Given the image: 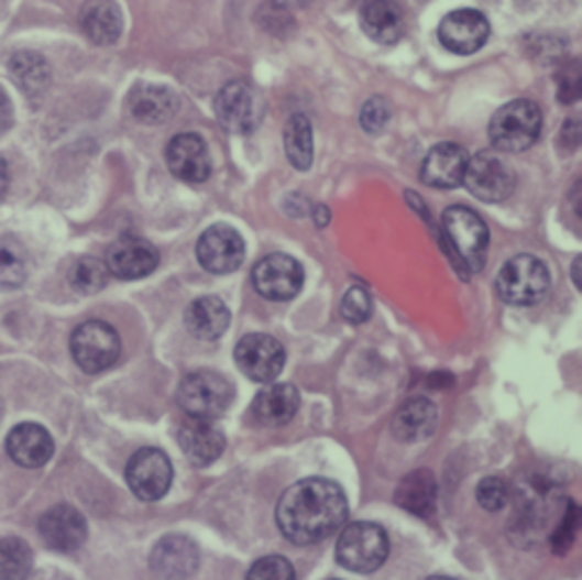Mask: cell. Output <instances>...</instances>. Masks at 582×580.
Here are the masks:
<instances>
[{
	"label": "cell",
	"mask_w": 582,
	"mask_h": 580,
	"mask_svg": "<svg viewBox=\"0 0 582 580\" xmlns=\"http://www.w3.org/2000/svg\"><path fill=\"white\" fill-rule=\"evenodd\" d=\"M349 519V499L328 478H305L281 499L276 522L294 544H317L334 535Z\"/></svg>",
	"instance_id": "1"
},
{
	"label": "cell",
	"mask_w": 582,
	"mask_h": 580,
	"mask_svg": "<svg viewBox=\"0 0 582 580\" xmlns=\"http://www.w3.org/2000/svg\"><path fill=\"white\" fill-rule=\"evenodd\" d=\"M334 554L341 567L358 573H371L385 565L389 556V537L378 524L355 522L339 533Z\"/></svg>",
	"instance_id": "2"
},
{
	"label": "cell",
	"mask_w": 582,
	"mask_h": 580,
	"mask_svg": "<svg viewBox=\"0 0 582 580\" xmlns=\"http://www.w3.org/2000/svg\"><path fill=\"white\" fill-rule=\"evenodd\" d=\"M541 132V110L532 100H512L490 121V140L505 153L528 151Z\"/></svg>",
	"instance_id": "3"
},
{
	"label": "cell",
	"mask_w": 582,
	"mask_h": 580,
	"mask_svg": "<svg viewBox=\"0 0 582 580\" xmlns=\"http://www.w3.org/2000/svg\"><path fill=\"white\" fill-rule=\"evenodd\" d=\"M551 287V273L535 255H517L503 264L496 276V292L509 305H537Z\"/></svg>",
	"instance_id": "4"
},
{
	"label": "cell",
	"mask_w": 582,
	"mask_h": 580,
	"mask_svg": "<svg viewBox=\"0 0 582 580\" xmlns=\"http://www.w3.org/2000/svg\"><path fill=\"white\" fill-rule=\"evenodd\" d=\"M232 398L234 390L230 381L217 371H194L185 375L178 387V403L194 419H219Z\"/></svg>",
	"instance_id": "5"
},
{
	"label": "cell",
	"mask_w": 582,
	"mask_h": 580,
	"mask_svg": "<svg viewBox=\"0 0 582 580\" xmlns=\"http://www.w3.org/2000/svg\"><path fill=\"white\" fill-rule=\"evenodd\" d=\"M441 228L447 232L451 247L466 264L469 271H481L485 266L490 249V230L481 215H475L462 205L449 208L441 217Z\"/></svg>",
	"instance_id": "6"
},
{
	"label": "cell",
	"mask_w": 582,
	"mask_h": 580,
	"mask_svg": "<svg viewBox=\"0 0 582 580\" xmlns=\"http://www.w3.org/2000/svg\"><path fill=\"white\" fill-rule=\"evenodd\" d=\"M72 355L85 373L110 369L121 355V339L106 321H87L72 335Z\"/></svg>",
	"instance_id": "7"
},
{
	"label": "cell",
	"mask_w": 582,
	"mask_h": 580,
	"mask_svg": "<svg viewBox=\"0 0 582 580\" xmlns=\"http://www.w3.org/2000/svg\"><path fill=\"white\" fill-rule=\"evenodd\" d=\"M234 362L246 379L255 383H273L285 366V347L276 337L253 332L239 339Z\"/></svg>",
	"instance_id": "8"
},
{
	"label": "cell",
	"mask_w": 582,
	"mask_h": 580,
	"mask_svg": "<svg viewBox=\"0 0 582 580\" xmlns=\"http://www.w3.org/2000/svg\"><path fill=\"white\" fill-rule=\"evenodd\" d=\"M462 183L466 189L485 203H503L512 196L517 185L515 171H512L498 155L477 153L466 162Z\"/></svg>",
	"instance_id": "9"
},
{
	"label": "cell",
	"mask_w": 582,
	"mask_h": 580,
	"mask_svg": "<svg viewBox=\"0 0 582 580\" xmlns=\"http://www.w3.org/2000/svg\"><path fill=\"white\" fill-rule=\"evenodd\" d=\"M246 255V244L242 234H239L228 223H215L198 237L196 258L200 266L217 276L232 273L242 266Z\"/></svg>",
	"instance_id": "10"
},
{
	"label": "cell",
	"mask_w": 582,
	"mask_h": 580,
	"mask_svg": "<svg viewBox=\"0 0 582 580\" xmlns=\"http://www.w3.org/2000/svg\"><path fill=\"white\" fill-rule=\"evenodd\" d=\"M215 112L219 123L234 134H249L257 128L264 114L262 96L246 83H230L226 85L217 100Z\"/></svg>",
	"instance_id": "11"
},
{
	"label": "cell",
	"mask_w": 582,
	"mask_h": 580,
	"mask_svg": "<svg viewBox=\"0 0 582 580\" xmlns=\"http://www.w3.org/2000/svg\"><path fill=\"white\" fill-rule=\"evenodd\" d=\"M174 481V467L160 449L136 451L125 469V483L142 501H160Z\"/></svg>",
	"instance_id": "12"
},
{
	"label": "cell",
	"mask_w": 582,
	"mask_h": 580,
	"mask_svg": "<svg viewBox=\"0 0 582 580\" xmlns=\"http://www.w3.org/2000/svg\"><path fill=\"white\" fill-rule=\"evenodd\" d=\"M303 266L298 260L276 253L262 258L253 269V285L268 300H292L303 289Z\"/></svg>",
	"instance_id": "13"
},
{
	"label": "cell",
	"mask_w": 582,
	"mask_h": 580,
	"mask_svg": "<svg viewBox=\"0 0 582 580\" xmlns=\"http://www.w3.org/2000/svg\"><path fill=\"white\" fill-rule=\"evenodd\" d=\"M490 21L477 10H455L439 23L441 46L455 55H471L481 51L490 40Z\"/></svg>",
	"instance_id": "14"
},
{
	"label": "cell",
	"mask_w": 582,
	"mask_h": 580,
	"mask_svg": "<svg viewBox=\"0 0 582 580\" xmlns=\"http://www.w3.org/2000/svg\"><path fill=\"white\" fill-rule=\"evenodd\" d=\"M112 276L121 281H140L151 276L160 264L157 249L144 237L123 234L108 251L106 260Z\"/></svg>",
	"instance_id": "15"
},
{
	"label": "cell",
	"mask_w": 582,
	"mask_h": 580,
	"mask_svg": "<svg viewBox=\"0 0 582 580\" xmlns=\"http://www.w3.org/2000/svg\"><path fill=\"white\" fill-rule=\"evenodd\" d=\"M166 164L178 180L200 185L212 174V157L198 134L183 132L176 134L166 146Z\"/></svg>",
	"instance_id": "16"
},
{
	"label": "cell",
	"mask_w": 582,
	"mask_h": 580,
	"mask_svg": "<svg viewBox=\"0 0 582 580\" xmlns=\"http://www.w3.org/2000/svg\"><path fill=\"white\" fill-rule=\"evenodd\" d=\"M40 533L51 549L72 554L87 541V522L74 505H55L42 517Z\"/></svg>",
	"instance_id": "17"
},
{
	"label": "cell",
	"mask_w": 582,
	"mask_h": 580,
	"mask_svg": "<svg viewBox=\"0 0 582 580\" xmlns=\"http://www.w3.org/2000/svg\"><path fill=\"white\" fill-rule=\"evenodd\" d=\"M200 565V551L187 535H166L155 544L151 554V567L164 578H187L196 573Z\"/></svg>",
	"instance_id": "18"
},
{
	"label": "cell",
	"mask_w": 582,
	"mask_h": 580,
	"mask_svg": "<svg viewBox=\"0 0 582 580\" xmlns=\"http://www.w3.org/2000/svg\"><path fill=\"white\" fill-rule=\"evenodd\" d=\"M469 155L460 144L453 142H441L430 149L421 164V180L428 187L437 189H453L462 185L464 168H466Z\"/></svg>",
	"instance_id": "19"
},
{
	"label": "cell",
	"mask_w": 582,
	"mask_h": 580,
	"mask_svg": "<svg viewBox=\"0 0 582 580\" xmlns=\"http://www.w3.org/2000/svg\"><path fill=\"white\" fill-rule=\"evenodd\" d=\"M180 449L194 467H208L221 458L226 449L223 433L208 419L187 422L178 433Z\"/></svg>",
	"instance_id": "20"
},
{
	"label": "cell",
	"mask_w": 582,
	"mask_h": 580,
	"mask_svg": "<svg viewBox=\"0 0 582 580\" xmlns=\"http://www.w3.org/2000/svg\"><path fill=\"white\" fill-rule=\"evenodd\" d=\"M8 453L19 467L40 469L53 458L55 444L40 424H19L8 437Z\"/></svg>",
	"instance_id": "21"
},
{
	"label": "cell",
	"mask_w": 582,
	"mask_h": 580,
	"mask_svg": "<svg viewBox=\"0 0 582 580\" xmlns=\"http://www.w3.org/2000/svg\"><path fill=\"white\" fill-rule=\"evenodd\" d=\"M437 496H439V488L432 471L428 469L407 473L396 488V503L403 510H407L409 515L424 519L432 517V512L437 510Z\"/></svg>",
	"instance_id": "22"
},
{
	"label": "cell",
	"mask_w": 582,
	"mask_h": 580,
	"mask_svg": "<svg viewBox=\"0 0 582 580\" xmlns=\"http://www.w3.org/2000/svg\"><path fill=\"white\" fill-rule=\"evenodd\" d=\"M298 405L300 394L294 385H266L253 401V413L264 426H285L298 413Z\"/></svg>",
	"instance_id": "23"
},
{
	"label": "cell",
	"mask_w": 582,
	"mask_h": 580,
	"mask_svg": "<svg viewBox=\"0 0 582 580\" xmlns=\"http://www.w3.org/2000/svg\"><path fill=\"white\" fill-rule=\"evenodd\" d=\"M360 19L362 30L378 44L398 42L405 28L403 12L396 0H364Z\"/></svg>",
	"instance_id": "24"
},
{
	"label": "cell",
	"mask_w": 582,
	"mask_h": 580,
	"mask_svg": "<svg viewBox=\"0 0 582 580\" xmlns=\"http://www.w3.org/2000/svg\"><path fill=\"white\" fill-rule=\"evenodd\" d=\"M437 407L428 398H409L392 422V430L400 441H424L437 430Z\"/></svg>",
	"instance_id": "25"
},
{
	"label": "cell",
	"mask_w": 582,
	"mask_h": 580,
	"mask_svg": "<svg viewBox=\"0 0 582 580\" xmlns=\"http://www.w3.org/2000/svg\"><path fill=\"white\" fill-rule=\"evenodd\" d=\"M185 324L194 337L212 341L226 332L230 324V310L217 296H200L187 307Z\"/></svg>",
	"instance_id": "26"
},
{
	"label": "cell",
	"mask_w": 582,
	"mask_h": 580,
	"mask_svg": "<svg viewBox=\"0 0 582 580\" xmlns=\"http://www.w3.org/2000/svg\"><path fill=\"white\" fill-rule=\"evenodd\" d=\"M80 25L89 42L98 46H110L121 37V10L117 8L114 0H87Z\"/></svg>",
	"instance_id": "27"
},
{
	"label": "cell",
	"mask_w": 582,
	"mask_h": 580,
	"mask_svg": "<svg viewBox=\"0 0 582 580\" xmlns=\"http://www.w3.org/2000/svg\"><path fill=\"white\" fill-rule=\"evenodd\" d=\"M130 114L142 123H164L178 110V98L171 89L146 85L134 89L128 100Z\"/></svg>",
	"instance_id": "28"
},
{
	"label": "cell",
	"mask_w": 582,
	"mask_h": 580,
	"mask_svg": "<svg viewBox=\"0 0 582 580\" xmlns=\"http://www.w3.org/2000/svg\"><path fill=\"white\" fill-rule=\"evenodd\" d=\"M285 153L292 166L307 171L315 162V134L312 123L305 114H294L285 123Z\"/></svg>",
	"instance_id": "29"
},
{
	"label": "cell",
	"mask_w": 582,
	"mask_h": 580,
	"mask_svg": "<svg viewBox=\"0 0 582 580\" xmlns=\"http://www.w3.org/2000/svg\"><path fill=\"white\" fill-rule=\"evenodd\" d=\"M10 74H12L14 83L28 96L42 94L48 87V83H51V66H48V62L40 53H32V51L17 53L10 59Z\"/></svg>",
	"instance_id": "30"
},
{
	"label": "cell",
	"mask_w": 582,
	"mask_h": 580,
	"mask_svg": "<svg viewBox=\"0 0 582 580\" xmlns=\"http://www.w3.org/2000/svg\"><path fill=\"white\" fill-rule=\"evenodd\" d=\"M28 278V253L12 237H0V289H17Z\"/></svg>",
	"instance_id": "31"
},
{
	"label": "cell",
	"mask_w": 582,
	"mask_h": 580,
	"mask_svg": "<svg viewBox=\"0 0 582 580\" xmlns=\"http://www.w3.org/2000/svg\"><path fill=\"white\" fill-rule=\"evenodd\" d=\"M110 269L106 262H100L96 258H78L68 271V281H72L74 289L83 294H96L108 285Z\"/></svg>",
	"instance_id": "32"
},
{
	"label": "cell",
	"mask_w": 582,
	"mask_h": 580,
	"mask_svg": "<svg viewBox=\"0 0 582 580\" xmlns=\"http://www.w3.org/2000/svg\"><path fill=\"white\" fill-rule=\"evenodd\" d=\"M32 569L30 546L19 537L0 539V578H25Z\"/></svg>",
	"instance_id": "33"
},
{
	"label": "cell",
	"mask_w": 582,
	"mask_h": 580,
	"mask_svg": "<svg viewBox=\"0 0 582 580\" xmlns=\"http://www.w3.org/2000/svg\"><path fill=\"white\" fill-rule=\"evenodd\" d=\"M371 310L373 303L364 287H351L339 305L341 317H344L349 324H364L371 317Z\"/></svg>",
	"instance_id": "34"
},
{
	"label": "cell",
	"mask_w": 582,
	"mask_h": 580,
	"mask_svg": "<svg viewBox=\"0 0 582 580\" xmlns=\"http://www.w3.org/2000/svg\"><path fill=\"white\" fill-rule=\"evenodd\" d=\"M389 119H392V108H389V102H387L385 98H378V96H375V98H369V100L364 102L362 112H360V123H362V128H364L366 132H371V134L383 132V130L387 128Z\"/></svg>",
	"instance_id": "35"
},
{
	"label": "cell",
	"mask_w": 582,
	"mask_h": 580,
	"mask_svg": "<svg viewBox=\"0 0 582 580\" xmlns=\"http://www.w3.org/2000/svg\"><path fill=\"white\" fill-rule=\"evenodd\" d=\"M507 485L503 478L498 475H487L483 478L481 483H477V490H475V496H477V503H481L485 510L490 512H498L507 505Z\"/></svg>",
	"instance_id": "36"
},
{
	"label": "cell",
	"mask_w": 582,
	"mask_h": 580,
	"mask_svg": "<svg viewBox=\"0 0 582 580\" xmlns=\"http://www.w3.org/2000/svg\"><path fill=\"white\" fill-rule=\"evenodd\" d=\"M296 573H294V567L289 560L281 558V556H266L262 560H257L251 571H249V578H257V580H292Z\"/></svg>",
	"instance_id": "37"
},
{
	"label": "cell",
	"mask_w": 582,
	"mask_h": 580,
	"mask_svg": "<svg viewBox=\"0 0 582 580\" xmlns=\"http://www.w3.org/2000/svg\"><path fill=\"white\" fill-rule=\"evenodd\" d=\"M578 505H573L571 503V507H569V512H564V519H562V524H560V528L556 530V535H553V549L558 551V554H564V551H569V546L573 544V539H575V533H578Z\"/></svg>",
	"instance_id": "38"
},
{
	"label": "cell",
	"mask_w": 582,
	"mask_h": 580,
	"mask_svg": "<svg viewBox=\"0 0 582 580\" xmlns=\"http://www.w3.org/2000/svg\"><path fill=\"white\" fill-rule=\"evenodd\" d=\"M558 83H560V100L562 102L578 100V96H580V72H578L575 64H573L571 74L564 68V80L558 78Z\"/></svg>",
	"instance_id": "39"
},
{
	"label": "cell",
	"mask_w": 582,
	"mask_h": 580,
	"mask_svg": "<svg viewBox=\"0 0 582 580\" xmlns=\"http://www.w3.org/2000/svg\"><path fill=\"white\" fill-rule=\"evenodd\" d=\"M12 125V102L8 94L0 87V132H6Z\"/></svg>",
	"instance_id": "40"
},
{
	"label": "cell",
	"mask_w": 582,
	"mask_h": 580,
	"mask_svg": "<svg viewBox=\"0 0 582 580\" xmlns=\"http://www.w3.org/2000/svg\"><path fill=\"white\" fill-rule=\"evenodd\" d=\"M8 189H10V168H8L6 157H0V200L6 198Z\"/></svg>",
	"instance_id": "41"
}]
</instances>
